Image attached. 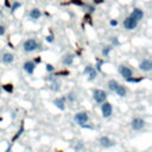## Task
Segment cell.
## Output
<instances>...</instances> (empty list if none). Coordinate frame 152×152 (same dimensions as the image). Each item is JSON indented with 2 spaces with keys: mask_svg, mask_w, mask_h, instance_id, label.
<instances>
[{
  "mask_svg": "<svg viewBox=\"0 0 152 152\" xmlns=\"http://www.w3.org/2000/svg\"><path fill=\"white\" fill-rule=\"evenodd\" d=\"M45 66H46L45 69H46V71H48V72H52V71L55 70V68H53V65H52V64H46Z\"/></svg>",
  "mask_w": 152,
  "mask_h": 152,
  "instance_id": "cell-24",
  "label": "cell"
},
{
  "mask_svg": "<svg viewBox=\"0 0 152 152\" xmlns=\"http://www.w3.org/2000/svg\"><path fill=\"white\" fill-rule=\"evenodd\" d=\"M1 89H2V88H1V86H0V93H1Z\"/></svg>",
  "mask_w": 152,
  "mask_h": 152,
  "instance_id": "cell-31",
  "label": "cell"
},
{
  "mask_svg": "<svg viewBox=\"0 0 152 152\" xmlns=\"http://www.w3.org/2000/svg\"><path fill=\"white\" fill-rule=\"evenodd\" d=\"M137 26H138V21L134 20V19L131 18V17H127V18L124 20V27H125L126 30H128V31H132V30L137 28Z\"/></svg>",
  "mask_w": 152,
  "mask_h": 152,
  "instance_id": "cell-8",
  "label": "cell"
},
{
  "mask_svg": "<svg viewBox=\"0 0 152 152\" xmlns=\"http://www.w3.org/2000/svg\"><path fill=\"white\" fill-rule=\"evenodd\" d=\"M93 97L97 103H103L107 100V93L102 89H95L93 91Z\"/></svg>",
  "mask_w": 152,
  "mask_h": 152,
  "instance_id": "cell-3",
  "label": "cell"
},
{
  "mask_svg": "<svg viewBox=\"0 0 152 152\" xmlns=\"http://www.w3.org/2000/svg\"><path fill=\"white\" fill-rule=\"evenodd\" d=\"M119 74L124 77V78H129V77H132L133 76V70L129 68V66H127V65H120L119 66Z\"/></svg>",
  "mask_w": 152,
  "mask_h": 152,
  "instance_id": "cell-7",
  "label": "cell"
},
{
  "mask_svg": "<svg viewBox=\"0 0 152 152\" xmlns=\"http://www.w3.org/2000/svg\"><path fill=\"white\" fill-rule=\"evenodd\" d=\"M112 49H113V46H112V45H108V46H104V48H103V50H102V55H103L104 57H107V56L109 55V52L112 51Z\"/></svg>",
  "mask_w": 152,
  "mask_h": 152,
  "instance_id": "cell-20",
  "label": "cell"
},
{
  "mask_svg": "<svg viewBox=\"0 0 152 152\" xmlns=\"http://www.w3.org/2000/svg\"><path fill=\"white\" fill-rule=\"evenodd\" d=\"M13 61H14V55L13 53H11V52H5V53H2V56H1V62L4 63V64H12L13 63Z\"/></svg>",
  "mask_w": 152,
  "mask_h": 152,
  "instance_id": "cell-13",
  "label": "cell"
},
{
  "mask_svg": "<svg viewBox=\"0 0 152 152\" xmlns=\"http://www.w3.org/2000/svg\"><path fill=\"white\" fill-rule=\"evenodd\" d=\"M101 65H102V62L99 61V62H97V65H96V71H100V70H101Z\"/></svg>",
  "mask_w": 152,
  "mask_h": 152,
  "instance_id": "cell-28",
  "label": "cell"
},
{
  "mask_svg": "<svg viewBox=\"0 0 152 152\" xmlns=\"http://www.w3.org/2000/svg\"><path fill=\"white\" fill-rule=\"evenodd\" d=\"M38 48H39V44H38V42H37L36 39H33V38L26 39V40L24 42V44H23V49H24L25 52H33V51H36Z\"/></svg>",
  "mask_w": 152,
  "mask_h": 152,
  "instance_id": "cell-1",
  "label": "cell"
},
{
  "mask_svg": "<svg viewBox=\"0 0 152 152\" xmlns=\"http://www.w3.org/2000/svg\"><path fill=\"white\" fill-rule=\"evenodd\" d=\"M139 69L141 71H151V69H152V62L150 59H147V58L142 59L140 62V64H139Z\"/></svg>",
  "mask_w": 152,
  "mask_h": 152,
  "instance_id": "cell-11",
  "label": "cell"
},
{
  "mask_svg": "<svg viewBox=\"0 0 152 152\" xmlns=\"http://www.w3.org/2000/svg\"><path fill=\"white\" fill-rule=\"evenodd\" d=\"M74 58H75V56H74L72 53H66V55L63 56L62 62H63L64 65H71L72 62H74Z\"/></svg>",
  "mask_w": 152,
  "mask_h": 152,
  "instance_id": "cell-15",
  "label": "cell"
},
{
  "mask_svg": "<svg viewBox=\"0 0 152 152\" xmlns=\"http://www.w3.org/2000/svg\"><path fill=\"white\" fill-rule=\"evenodd\" d=\"M40 62V58H36V63H39Z\"/></svg>",
  "mask_w": 152,
  "mask_h": 152,
  "instance_id": "cell-30",
  "label": "cell"
},
{
  "mask_svg": "<svg viewBox=\"0 0 152 152\" xmlns=\"http://www.w3.org/2000/svg\"><path fill=\"white\" fill-rule=\"evenodd\" d=\"M53 104H55L58 109L64 110V109H65V99H64V97H57V99L53 100Z\"/></svg>",
  "mask_w": 152,
  "mask_h": 152,
  "instance_id": "cell-14",
  "label": "cell"
},
{
  "mask_svg": "<svg viewBox=\"0 0 152 152\" xmlns=\"http://www.w3.org/2000/svg\"><path fill=\"white\" fill-rule=\"evenodd\" d=\"M129 17L133 18L134 20H137V21H140V20L144 18V12H142V10H140V8H134V10L131 12Z\"/></svg>",
  "mask_w": 152,
  "mask_h": 152,
  "instance_id": "cell-12",
  "label": "cell"
},
{
  "mask_svg": "<svg viewBox=\"0 0 152 152\" xmlns=\"http://www.w3.org/2000/svg\"><path fill=\"white\" fill-rule=\"evenodd\" d=\"M23 68H24V70H25L28 75H32V74L34 72V70H36V63L32 62V61H26V62L24 63Z\"/></svg>",
  "mask_w": 152,
  "mask_h": 152,
  "instance_id": "cell-10",
  "label": "cell"
},
{
  "mask_svg": "<svg viewBox=\"0 0 152 152\" xmlns=\"http://www.w3.org/2000/svg\"><path fill=\"white\" fill-rule=\"evenodd\" d=\"M66 100H68V101H70V102H74V101L76 100V94H75V93H72V91H71V93H69V94L66 95Z\"/></svg>",
  "mask_w": 152,
  "mask_h": 152,
  "instance_id": "cell-21",
  "label": "cell"
},
{
  "mask_svg": "<svg viewBox=\"0 0 152 152\" xmlns=\"http://www.w3.org/2000/svg\"><path fill=\"white\" fill-rule=\"evenodd\" d=\"M45 40H46L48 43H52V42H53V36H52V34L46 36V37H45Z\"/></svg>",
  "mask_w": 152,
  "mask_h": 152,
  "instance_id": "cell-25",
  "label": "cell"
},
{
  "mask_svg": "<svg viewBox=\"0 0 152 152\" xmlns=\"http://www.w3.org/2000/svg\"><path fill=\"white\" fill-rule=\"evenodd\" d=\"M1 88H4L7 93H12V91H13V86H12V84H8V83H7V84L1 86Z\"/></svg>",
  "mask_w": 152,
  "mask_h": 152,
  "instance_id": "cell-22",
  "label": "cell"
},
{
  "mask_svg": "<svg viewBox=\"0 0 152 152\" xmlns=\"http://www.w3.org/2000/svg\"><path fill=\"white\" fill-rule=\"evenodd\" d=\"M99 142H100V145H101L102 147H104V148H109V147H113V146L115 145V140L110 139L109 137H104V135L100 138Z\"/></svg>",
  "mask_w": 152,
  "mask_h": 152,
  "instance_id": "cell-9",
  "label": "cell"
},
{
  "mask_svg": "<svg viewBox=\"0 0 152 152\" xmlns=\"http://www.w3.org/2000/svg\"><path fill=\"white\" fill-rule=\"evenodd\" d=\"M19 7H20V2H14V4L12 5V7H11V11H12V12H15Z\"/></svg>",
  "mask_w": 152,
  "mask_h": 152,
  "instance_id": "cell-23",
  "label": "cell"
},
{
  "mask_svg": "<svg viewBox=\"0 0 152 152\" xmlns=\"http://www.w3.org/2000/svg\"><path fill=\"white\" fill-rule=\"evenodd\" d=\"M83 74H84L86 76H88V80H89V81H94V80L97 77V71H96V69L93 68L91 65H87V66L84 68V70H83Z\"/></svg>",
  "mask_w": 152,
  "mask_h": 152,
  "instance_id": "cell-6",
  "label": "cell"
},
{
  "mask_svg": "<svg viewBox=\"0 0 152 152\" xmlns=\"http://www.w3.org/2000/svg\"><path fill=\"white\" fill-rule=\"evenodd\" d=\"M112 43H113L114 45H119V40H118V38H116V37H114V38L112 39Z\"/></svg>",
  "mask_w": 152,
  "mask_h": 152,
  "instance_id": "cell-29",
  "label": "cell"
},
{
  "mask_svg": "<svg viewBox=\"0 0 152 152\" xmlns=\"http://www.w3.org/2000/svg\"><path fill=\"white\" fill-rule=\"evenodd\" d=\"M101 113H102V116L103 118H109L112 115V113H113V106L109 102L104 101L101 104Z\"/></svg>",
  "mask_w": 152,
  "mask_h": 152,
  "instance_id": "cell-4",
  "label": "cell"
},
{
  "mask_svg": "<svg viewBox=\"0 0 152 152\" xmlns=\"http://www.w3.org/2000/svg\"><path fill=\"white\" fill-rule=\"evenodd\" d=\"M114 91H115V94H116L118 96H120V97H125V96H126V94H127L126 88H125L124 86H121V84H119Z\"/></svg>",
  "mask_w": 152,
  "mask_h": 152,
  "instance_id": "cell-17",
  "label": "cell"
},
{
  "mask_svg": "<svg viewBox=\"0 0 152 152\" xmlns=\"http://www.w3.org/2000/svg\"><path fill=\"white\" fill-rule=\"evenodd\" d=\"M88 120H89V116L87 112H78L74 115V121L80 126H84L88 122Z\"/></svg>",
  "mask_w": 152,
  "mask_h": 152,
  "instance_id": "cell-2",
  "label": "cell"
},
{
  "mask_svg": "<svg viewBox=\"0 0 152 152\" xmlns=\"http://www.w3.org/2000/svg\"><path fill=\"white\" fill-rule=\"evenodd\" d=\"M108 88H109V90H112V91H114L115 89H116V87L119 86V82L116 81V80H114V78H112V80H109L108 81Z\"/></svg>",
  "mask_w": 152,
  "mask_h": 152,
  "instance_id": "cell-18",
  "label": "cell"
},
{
  "mask_svg": "<svg viewBox=\"0 0 152 152\" xmlns=\"http://www.w3.org/2000/svg\"><path fill=\"white\" fill-rule=\"evenodd\" d=\"M109 24H110V26H116V25H118V20H115V19H112V20L109 21Z\"/></svg>",
  "mask_w": 152,
  "mask_h": 152,
  "instance_id": "cell-27",
  "label": "cell"
},
{
  "mask_svg": "<svg viewBox=\"0 0 152 152\" xmlns=\"http://www.w3.org/2000/svg\"><path fill=\"white\" fill-rule=\"evenodd\" d=\"M6 32V27L4 25H0V36H4Z\"/></svg>",
  "mask_w": 152,
  "mask_h": 152,
  "instance_id": "cell-26",
  "label": "cell"
},
{
  "mask_svg": "<svg viewBox=\"0 0 152 152\" xmlns=\"http://www.w3.org/2000/svg\"><path fill=\"white\" fill-rule=\"evenodd\" d=\"M50 89H51L52 91H58V90L61 89V84H59L58 82H52L51 86H50Z\"/></svg>",
  "mask_w": 152,
  "mask_h": 152,
  "instance_id": "cell-19",
  "label": "cell"
},
{
  "mask_svg": "<svg viewBox=\"0 0 152 152\" xmlns=\"http://www.w3.org/2000/svg\"><path fill=\"white\" fill-rule=\"evenodd\" d=\"M145 125H146V122H145V120L141 119V118H134V119L132 120V122H131V127H132V129H134V131H140V129H142V128L145 127Z\"/></svg>",
  "mask_w": 152,
  "mask_h": 152,
  "instance_id": "cell-5",
  "label": "cell"
},
{
  "mask_svg": "<svg viewBox=\"0 0 152 152\" xmlns=\"http://www.w3.org/2000/svg\"><path fill=\"white\" fill-rule=\"evenodd\" d=\"M28 15H30V18H31V19L37 20V19H39V18H40L42 12H40V10H38V8H32V10L30 11Z\"/></svg>",
  "mask_w": 152,
  "mask_h": 152,
  "instance_id": "cell-16",
  "label": "cell"
}]
</instances>
